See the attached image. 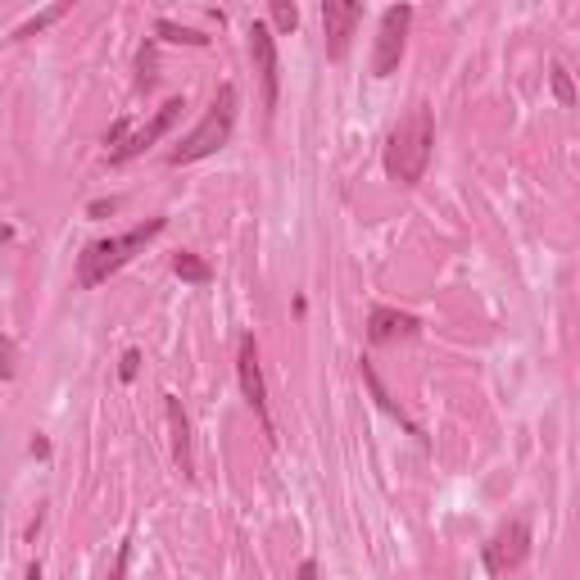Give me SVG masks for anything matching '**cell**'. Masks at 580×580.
Masks as SVG:
<instances>
[{
	"label": "cell",
	"mask_w": 580,
	"mask_h": 580,
	"mask_svg": "<svg viewBox=\"0 0 580 580\" xmlns=\"http://www.w3.org/2000/svg\"><path fill=\"white\" fill-rule=\"evenodd\" d=\"M431 146H435V114H431V105L418 100L386 136V173L399 186H418L431 168Z\"/></svg>",
	"instance_id": "1"
},
{
	"label": "cell",
	"mask_w": 580,
	"mask_h": 580,
	"mask_svg": "<svg viewBox=\"0 0 580 580\" xmlns=\"http://www.w3.org/2000/svg\"><path fill=\"white\" fill-rule=\"evenodd\" d=\"M168 218H150L141 227H132L123 236H110V241H91L82 254H78V286L82 291H95V286H105L118 268H127L136 254H141L155 236H163Z\"/></svg>",
	"instance_id": "2"
},
{
	"label": "cell",
	"mask_w": 580,
	"mask_h": 580,
	"mask_svg": "<svg viewBox=\"0 0 580 580\" xmlns=\"http://www.w3.org/2000/svg\"><path fill=\"white\" fill-rule=\"evenodd\" d=\"M231 132H236V87L223 82L218 95H214V105H209V114H204V118L195 123L191 136H182V146H178V150H168V163L182 168V163L209 159V155H218V150L231 141Z\"/></svg>",
	"instance_id": "3"
},
{
	"label": "cell",
	"mask_w": 580,
	"mask_h": 580,
	"mask_svg": "<svg viewBox=\"0 0 580 580\" xmlns=\"http://www.w3.org/2000/svg\"><path fill=\"white\" fill-rule=\"evenodd\" d=\"M408 23H413V5H390L382 14L377 50H372V73H377V78H390L395 68H399L403 46H408Z\"/></svg>",
	"instance_id": "4"
},
{
	"label": "cell",
	"mask_w": 580,
	"mask_h": 580,
	"mask_svg": "<svg viewBox=\"0 0 580 580\" xmlns=\"http://www.w3.org/2000/svg\"><path fill=\"white\" fill-rule=\"evenodd\" d=\"M526 558H531V526H526V518L503 522V526L494 531V539L486 544V571H490V576L518 571Z\"/></svg>",
	"instance_id": "5"
},
{
	"label": "cell",
	"mask_w": 580,
	"mask_h": 580,
	"mask_svg": "<svg viewBox=\"0 0 580 580\" xmlns=\"http://www.w3.org/2000/svg\"><path fill=\"white\" fill-rule=\"evenodd\" d=\"M250 59H254V73L263 87V110L272 118L277 110V91H282V64H277V32L268 23H250Z\"/></svg>",
	"instance_id": "6"
},
{
	"label": "cell",
	"mask_w": 580,
	"mask_h": 580,
	"mask_svg": "<svg viewBox=\"0 0 580 580\" xmlns=\"http://www.w3.org/2000/svg\"><path fill=\"white\" fill-rule=\"evenodd\" d=\"M359 23H363L359 0H322V27H327V59L331 64H345Z\"/></svg>",
	"instance_id": "7"
},
{
	"label": "cell",
	"mask_w": 580,
	"mask_h": 580,
	"mask_svg": "<svg viewBox=\"0 0 580 580\" xmlns=\"http://www.w3.org/2000/svg\"><path fill=\"white\" fill-rule=\"evenodd\" d=\"M236 372H241V390L250 399V408L259 413L263 422V435H268V445L277 435H272V413H268V386H263V367H259V345H254V336H241V345H236Z\"/></svg>",
	"instance_id": "8"
},
{
	"label": "cell",
	"mask_w": 580,
	"mask_h": 580,
	"mask_svg": "<svg viewBox=\"0 0 580 580\" xmlns=\"http://www.w3.org/2000/svg\"><path fill=\"white\" fill-rule=\"evenodd\" d=\"M182 114H186V100H182V95L163 100V105H159V114H155V118H150L141 132H132L123 146H114V150H110V163H127V159H136V155H146L155 141H163V136H168V127H173Z\"/></svg>",
	"instance_id": "9"
},
{
	"label": "cell",
	"mask_w": 580,
	"mask_h": 580,
	"mask_svg": "<svg viewBox=\"0 0 580 580\" xmlns=\"http://www.w3.org/2000/svg\"><path fill=\"white\" fill-rule=\"evenodd\" d=\"M413 336H418V318L413 314L386 309V304H377V309L367 314V340H372V345H390V340H413Z\"/></svg>",
	"instance_id": "10"
},
{
	"label": "cell",
	"mask_w": 580,
	"mask_h": 580,
	"mask_svg": "<svg viewBox=\"0 0 580 580\" xmlns=\"http://www.w3.org/2000/svg\"><path fill=\"white\" fill-rule=\"evenodd\" d=\"M168 408V431H173V463L182 476H195V458H191V422H186V408L178 395H163Z\"/></svg>",
	"instance_id": "11"
},
{
	"label": "cell",
	"mask_w": 580,
	"mask_h": 580,
	"mask_svg": "<svg viewBox=\"0 0 580 580\" xmlns=\"http://www.w3.org/2000/svg\"><path fill=\"white\" fill-rule=\"evenodd\" d=\"M173 272H178L182 282H191V286H209V282H214V268L204 263L200 254H191V250L173 254Z\"/></svg>",
	"instance_id": "12"
},
{
	"label": "cell",
	"mask_w": 580,
	"mask_h": 580,
	"mask_svg": "<svg viewBox=\"0 0 580 580\" xmlns=\"http://www.w3.org/2000/svg\"><path fill=\"white\" fill-rule=\"evenodd\" d=\"M359 372H363V382L372 386V395H377V403L386 408V413H390V418H399V422H403L408 431H413V435H418V427H413V422H408V418H403V408H399V403H395V399L386 395V386H382V377H377V367H372V363L363 359V363H359Z\"/></svg>",
	"instance_id": "13"
},
{
	"label": "cell",
	"mask_w": 580,
	"mask_h": 580,
	"mask_svg": "<svg viewBox=\"0 0 580 580\" xmlns=\"http://www.w3.org/2000/svg\"><path fill=\"white\" fill-rule=\"evenodd\" d=\"M159 37L163 42H173V46H209V37L204 32H191V27H178V23H168V19H159Z\"/></svg>",
	"instance_id": "14"
},
{
	"label": "cell",
	"mask_w": 580,
	"mask_h": 580,
	"mask_svg": "<svg viewBox=\"0 0 580 580\" xmlns=\"http://www.w3.org/2000/svg\"><path fill=\"white\" fill-rule=\"evenodd\" d=\"M272 32H282V37H291V32L299 27V10L295 5H286V0H272Z\"/></svg>",
	"instance_id": "15"
},
{
	"label": "cell",
	"mask_w": 580,
	"mask_h": 580,
	"mask_svg": "<svg viewBox=\"0 0 580 580\" xmlns=\"http://www.w3.org/2000/svg\"><path fill=\"white\" fill-rule=\"evenodd\" d=\"M64 14H68V5H50L46 14H37V19H27V23H23L19 32H14V37H32V32H42V27H50V23H55V19H64Z\"/></svg>",
	"instance_id": "16"
},
{
	"label": "cell",
	"mask_w": 580,
	"mask_h": 580,
	"mask_svg": "<svg viewBox=\"0 0 580 580\" xmlns=\"http://www.w3.org/2000/svg\"><path fill=\"white\" fill-rule=\"evenodd\" d=\"M554 95H558V105H576V87L562 64H554Z\"/></svg>",
	"instance_id": "17"
},
{
	"label": "cell",
	"mask_w": 580,
	"mask_h": 580,
	"mask_svg": "<svg viewBox=\"0 0 580 580\" xmlns=\"http://www.w3.org/2000/svg\"><path fill=\"white\" fill-rule=\"evenodd\" d=\"M136 68H141V78H136V87L150 91V87H155V50H150V46H141V59H136Z\"/></svg>",
	"instance_id": "18"
},
{
	"label": "cell",
	"mask_w": 580,
	"mask_h": 580,
	"mask_svg": "<svg viewBox=\"0 0 580 580\" xmlns=\"http://www.w3.org/2000/svg\"><path fill=\"white\" fill-rule=\"evenodd\" d=\"M136 367H141V354L127 350V354H123V363H118V377H123V382H132V377H136Z\"/></svg>",
	"instance_id": "19"
},
{
	"label": "cell",
	"mask_w": 580,
	"mask_h": 580,
	"mask_svg": "<svg viewBox=\"0 0 580 580\" xmlns=\"http://www.w3.org/2000/svg\"><path fill=\"white\" fill-rule=\"evenodd\" d=\"M87 214H91V218H110V214H118V200H95Z\"/></svg>",
	"instance_id": "20"
},
{
	"label": "cell",
	"mask_w": 580,
	"mask_h": 580,
	"mask_svg": "<svg viewBox=\"0 0 580 580\" xmlns=\"http://www.w3.org/2000/svg\"><path fill=\"white\" fill-rule=\"evenodd\" d=\"M127 544H123V549H118V558H114V571H110V580H127Z\"/></svg>",
	"instance_id": "21"
},
{
	"label": "cell",
	"mask_w": 580,
	"mask_h": 580,
	"mask_svg": "<svg viewBox=\"0 0 580 580\" xmlns=\"http://www.w3.org/2000/svg\"><path fill=\"white\" fill-rule=\"evenodd\" d=\"M295 580H318V562L304 558V562H299V571H295Z\"/></svg>",
	"instance_id": "22"
},
{
	"label": "cell",
	"mask_w": 580,
	"mask_h": 580,
	"mask_svg": "<svg viewBox=\"0 0 580 580\" xmlns=\"http://www.w3.org/2000/svg\"><path fill=\"white\" fill-rule=\"evenodd\" d=\"M32 454H37V458H50V445H46V440L37 435V440H32Z\"/></svg>",
	"instance_id": "23"
},
{
	"label": "cell",
	"mask_w": 580,
	"mask_h": 580,
	"mask_svg": "<svg viewBox=\"0 0 580 580\" xmlns=\"http://www.w3.org/2000/svg\"><path fill=\"white\" fill-rule=\"evenodd\" d=\"M27 580H42V562H32V567H27Z\"/></svg>",
	"instance_id": "24"
}]
</instances>
